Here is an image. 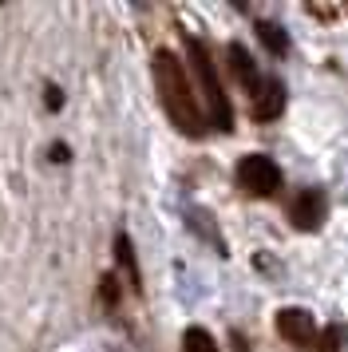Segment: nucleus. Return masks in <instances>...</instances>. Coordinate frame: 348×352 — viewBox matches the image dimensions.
<instances>
[{
    "label": "nucleus",
    "instance_id": "f257e3e1",
    "mask_svg": "<svg viewBox=\"0 0 348 352\" xmlns=\"http://www.w3.org/2000/svg\"><path fill=\"white\" fill-rule=\"evenodd\" d=\"M151 76H155V87H158V99L171 115V123L186 139H202L206 135V119H202V107L194 99V87H190V76L182 72V60L174 52L158 48L151 56Z\"/></svg>",
    "mask_w": 348,
    "mask_h": 352
},
{
    "label": "nucleus",
    "instance_id": "f03ea898",
    "mask_svg": "<svg viewBox=\"0 0 348 352\" xmlns=\"http://www.w3.org/2000/svg\"><path fill=\"white\" fill-rule=\"evenodd\" d=\"M186 48H190V67H194V80L202 87V99L210 107V123L218 131H234V107L221 91V80L214 72V60H210V48H206L198 36H186Z\"/></svg>",
    "mask_w": 348,
    "mask_h": 352
},
{
    "label": "nucleus",
    "instance_id": "7ed1b4c3",
    "mask_svg": "<svg viewBox=\"0 0 348 352\" xmlns=\"http://www.w3.org/2000/svg\"><path fill=\"white\" fill-rule=\"evenodd\" d=\"M237 186L257 194V198H269V194L281 190V170L269 155H246L237 162Z\"/></svg>",
    "mask_w": 348,
    "mask_h": 352
},
{
    "label": "nucleus",
    "instance_id": "20e7f679",
    "mask_svg": "<svg viewBox=\"0 0 348 352\" xmlns=\"http://www.w3.org/2000/svg\"><path fill=\"white\" fill-rule=\"evenodd\" d=\"M325 218H329V198H325V190H316V186L313 190H301L289 202V222L297 226V230H305V234L320 230Z\"/></svg>",
    "mask_w": 348,
    "mask_h": 352
},
{
    "label": "nucleus",
    "instance_id": "39448f33",
    "mask_svg": "<svg viewBox=\"0 0 348 352\" xmlns=\"http://www.w3.org/2000/svg\"><path fill=\"white\" fill-rule=\"evenodd\" d=\"M277 333L289 340V344H297V349H309L316 340V320L309 309H297V305H289L277 313Z\"/></svg>",
    "mask_w": 348,
    "mask_h": 352
},
{
    "label": "nucleus",
    "instance_id": "423d86ee",
    "mask_svg": "<svg viewBox=\"0 0 348 352\" xmlns=\"http://www.w3.org/2000/svg\"><path fill=\"white\" fill-rule=\"evenodd\" d=\"M281 111H285V87L277 80H265L261 91L253 96V119L257 123H273Z\"/></svg>",
    "mask_w": 348,
    "mask_h": 352
},
{
    "label": "nucleus",
    "instance_id": "0eeeda50",
    "mask_svg": "<svg viewBox=\"0 0 348 352\" xmlns=\"http://www.w3.org/2000/svg\"><path fill=\"white\" fill-rule=\"evenodd\" d=\"M230 67H234L237 83H241L246 91H253V96L261 91V83L265 80H261V72H257V64H253V56L241 48V44H230Z\"/></svg>",
    "mask_w": 348,
    "mask_h": 352
},
{
    "label": "nucleus",
    "instance_id": "6e6552de",
    "mask_svg": "<svg viewBox=\"0 0 348 352\" xmlns=\"http://www.w3.org/2000/svg\"><path fill=\"white\" fill-rule=\"evenodd\" d=\"M115 261H119L123 277L131 281V289H142L139 257H135V245H131V238H127V234H115Z\"/></svg>",
    "mask_w": 348,
    "mask_h": 352
},
{
    "label": "nucleus",
    "instance_id": "1a4fd4ad",
    "mask_svg": "<svg viewBox=\"0 0 348 352\" xmlns=\"http://www.w3.org/2000/svg\"><path fill=\"white\" fill-rule=\"evenodd\" d=\"M257 36H261V44H265L273 56H285V52H289V36H285L281 24H273V20H257Z\"/></svg>",
    "mask_w": 348,
    "mask_h": 352
},
{
    "label": "nucleus",
    "instance_id": "9d476101",
    "mask_svg": "<svg viewBox=\"0 0 348 352\" xmlns=\"http://www.w3.org/2000/svg\"><path fill=\"white\" fill-rule=\"evenodd\" d=\"M182 352H221V349L214 344V336L206 333V329H198V324H194V329H186V333H182Z\"/></svg>",
    "mask_w": 348,
    "mask_h": 352
},
{
    "label": "nucleus",
    "instance_id": "9b49d317",
    "mask_svg": "<svg viewBox=\"0 0 348 352\" xmlns=\"http://www.w3.org/2000/svg\"><path fill=\"white\" fill-rule=\"evenodd\" d=\"M340 340H345L340 324H329V329L320 333V344H316V352H340Z\"/></svg>",
    "mask_w": 348,
    "mask_h": 352
},
{
    "label": "nucleus",
    "instance_id": "f8f14e48",
    "mask_svg": "<svg viewBox=\"0 0 348 352\" xmlns=\"http://www.w3.org/2000/svg\"><path fill=\"white\" fill-rule=\"evenodd\" d=\"M99 297H103V305H115V301H119V277H103Z\"/></svg>",
    "mask_w": 348,
    "mask_h": 352
},
{
    "label": "nucleus",
    "instance_id": "ddd939ff",
    "mask_svg": "<svg viewBox=\"0 0 348 352\" xmlns=\"http://www.w3.org/2000/svg\"><path fill=\"white\" fill-rule=\"evenodd\" d=\"M44 103H47V111H60L63 107V91L56 87V83H47L44 87Z\"/></svg>",
    "mask_w": 348,
    "mask_h": 352
},
{
    "label": "nucleus",
    "instance_id": "4468645a",
    "mask_svg": "<svg viewBox=\"0 0 348 352\" xmlns=\"http://www.w3.org/2000/svg\"><path fill=\"white\" fill-rule=\"evenodd\" d=\"M309 16L332 20V16H340V4H309Z\"/></svg>",
    "mask_w": 348,
    "mask_h": 352
},
{
    "label": "nucleus",
    "instance_id": "2eb2a0df",
    "mask_svg": "<svg viewBox=\"0 0 348 352\" xmlns=\"http://www.w3.org/2000/svg\"><path fill=\"white\" fill-rule=\"evenodd\" d=\"M67 159H72L67 143H56V146H52V162H67Z\"/></svg>",
    "mask_w": 348,
    "mask_h": 352
}]
</instances>
